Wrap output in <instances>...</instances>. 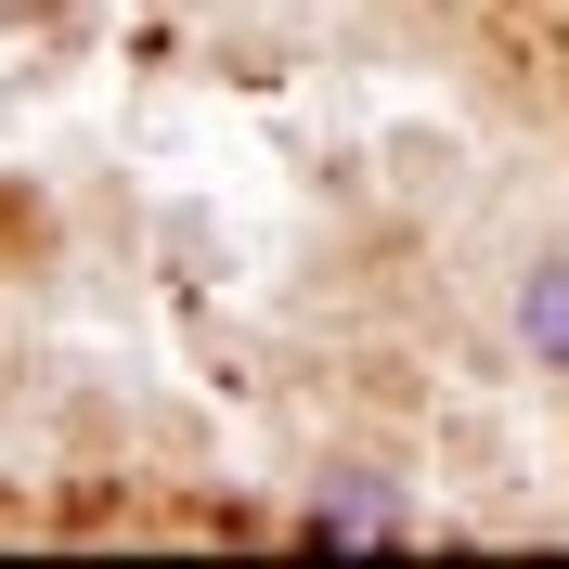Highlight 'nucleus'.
I'll list each match as a JSON object with an SVG mask.
<instances>
[{
    "label": "nucleus",
    "instance_id": "1",
    "mask_svg": "<svg viewBox=\"0 0 569 569\" xmlns=\"http://www.w3.org/2000/svg\"><path fill=\"white\" fill-rule=\"evenodd\" d=\"M298 531L311 543H415V492H401L389 466H323L311 505H298Z\"/></svg>",
    "mask_w": 569,
    "mask_h": 569
},
{
    "label": "nucleus",
    "instance_id": "2",
    "mask_svg": "<svg viewBox=\"0 0 569 569\" xmlns=\"http://www.w3.org/2000/svg\"><path fill=\"white\" fill-rule=\"evenodd\" d=\"M518 350H531L543 376H569V259H531V272H518Z\"/></svg>",
    "mask_w": 569,
    "mask_h": 569
}]
</instances>
